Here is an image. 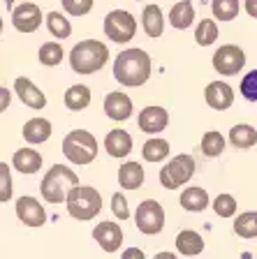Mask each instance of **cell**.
<instances>
[{
    "instance_id": "cell-42",
    "label": "cell",
    "mask_w": 257,
    "mask_h": 259,
    "mask_svg": "<svg viewBox=\"0 0 257 259\" xmlns=\"http://www.w3.org/2000/svg\"><path fill=\"white\" fill-rule=\"evenodd\" d=\"M0 32H3V16H0Z\"/></svg>"
},
{
    "instance_id": "cell-33",
    "label": "cell",
    "mask_w": 257,
    "mask_h": 259,
    "mask_svg": "<svg viewBox=\"0 0 257 259\" xmlns=\"http://www.w3.org/2000/svg\"><path fill=\"white\" fill-rule=\"evenodd\" d=\"M202 151H204V155L218 157L220 153L225 151V137L220 135V132H215V130L206 132V135L202 137Z\"/></svg>"
},
{
    "instance_id": "cell-44",
    "label": "cell",
    "mask_w": 257,
    "mask_h": 259,
    "mask_svg": "<svg viewBox=\"0 0 257 259\" xmlns=\"http://www.w3.org/2000/svg\"><path fill=\"white\" fill-rule=\"evenodd\" d=\"M137 3H141V0H137Z\"/></svg>"
},
{
    "instance_id": "cell-19",
    "label": "cell",
    "mask_w": 257,
    "mask_h": 259,
    "mask_svg": "<svg viewBox=\"0 0 257 259\" xmlns=\"http://www.w3.org/2000/svg\"><path fill=\"white\" fill-rule=\"evenodd\" d=\"M144 169H141L139 162H125L118 167V183L125 190H139L144 185Z\"/></svg>"
},
{
    "instance_id": "cell-17",
    "label": "cell",
    "mask_w": 257,
    "mask_h": 259,
    "mask_svg": "<svg viewBox=\"0 0 257 259\" xmlns=\"http://www.w3.org/2000/svg\"><path fill=\"white\" fill-rule=\"evenodd\" d=\"M23 139L28 141V144L32 146H40L44 144V141H49V137H51V132H54V127H51V123H49L47 118H30L26 125H23Z\"/></svg>"
},
{
    "instance_id": "cell-10",
    "label": "cell",
    "mask_w": 257,
    "mask_h": 259,
    "mask_svg": "<svg viewBox=\"0 0 257 259\" xmlns=\"http://www.w3.org/2000/svg\"><path fill=\"white\" fill-rule=\"evenodd\" d=\"M44 21V14L35 3H21L12 10V23L19 32H35Z\"/></svg>"
},
{
    "instance_id": "cell-22",
    "label": "cell",
    "mask_w": 257,
    "mask_h": 259,
    "mask_svg": "<svg viewBox=\"0 0 257 259\" xmlns=\"http://www.w3.org/2000/svg\"><path fill=\"white\" fill-rule=\"evenodd\" d=\"M230 144L234 146V148H239V151L252 148V146L257 144V130L246 123L234 125V127L230 130Z\"/></svg>"
},
{
    "instance_id": "cell-26",
    "label": "cell",
    "mask_w": 257,
    "mask_h": 259,
    "mask_svg": "<svg viewBox=\"0 0 257 259\" xmlns=\"http://www.w3.org/2000/svg\"><path fill=\"white\" fill-rule=\"evenodd\" d=\"M181 206L190 213H199L209 206V192L204 188H186L181 194Z\"/></svg>"
},
{
    "instance_id": "cell-9",
    "label": "cell",
    "mask_w": 257,
    "mask_h": 259,
    "mask_svg": "<svg viewBox=\"0 0 257 259\" xmlns=\"http://www.w3.org/2000/svg\"><path fill=\"white\" fill-rule=\"evenodd\" d=\"M246 65V54L236 44H223L213 54V70L223 76L239 74Z\"/></svg>"
},
{
    "instance_id": "cell-39",
    "label": "cell",
    "mask_w": 257,
    "mask_h": 259,
    "mask_svg": "<svg viewBox=\"0 0 257 259\" xmlns=\"http://www.w3.org/2000/svg\"><path fill=\"white\" fill-rule=\"evenodd\" d=\"M10 102H12V93L7 91L5 86H0V113H3V111H7V107H10Z\"/></svg>"
},
{
    "instance_id": "cell-5",
    "label": "cell",
    "mask_w": 257,
    "mask_h": 259,
    "mask_svg": "<svg viewBox=\"0 0 257 259\" xmlns=\"http://www.w3.org/2000/svg\"><path fill=\"white\" fill-rule=\"evenodd\" d=\"M63 153L72 164H91L97 157V139L86 130H72L63 139Z\"/></svg>"
},
{
    "instance_id": "cell-21",
    "label": "cell",
    "mask_w": 257,
    "mask_h": 259,
    "mask_svg": "<svg viewBox=\"0 0 257 259\" xmlns=\"http://www.w3.org/2000/svg\"><path fill=\"white\" fill-rule=\"evenodd\" d=\"M141 26H144V32L149 37L158 39L165 30V16H162V10L158 5H146L144 12H141Z\"/></svg>"
},
{
    "instance_id": "cell-6",
    "label": "cell",
    "mask_w": 257,
    "mask_h": 259,
    "mask_svg": "<svg viewBox=\"0 0 257 259\" xmlns=\"http://www.w3.org/2000/svg\"><path fill=\"white\" fill-rule=\"evenodd\" d=\"M195 174V160L193 155L188 153H181V155L171 157L165 167L160 169V183L165 185L167 190H176L181 188L183 183H188Z\"/></svg>"
},
{
    "instance_id": "cell-37",
    "label": "cell",
    "mask_w": 257,
    "mask_h": 259,
    "mask_svg": "<svg viewBox=\"0 0 257 259\" xmlns=\"http://www.w3.org/2000/svg\"><path fill=\"white\" fill-rule=\"evenodd\" d=\"M241 95L248 102H257V70H250L241 79Z\"/></svg>"
},
{
    "instance_id": "cell-28",
    "label": "cell",
    "mask_w": 257,
    "mask_h": 259,
    "mask_svg": "<svg viewBox=\"0 0 257 259\" xmlns=\"http://www.w3.org/2000/svg\"><path fill=\"white\" fill-rule=\"evenodd\" d=\"M44 21H47L49 32H51L56 39H65V37H70L72 35V23L67 21L60 12H49Z\"/></svg>"
},
{
    "instance_id": "cell-15",
    "label": "cell",
    "mask_w": 257,
    "mask_h": 259,
    "mask_svg": "<svg viewBox=\"0 0 257 259\" xmlns=\"http://www.w3.org/2000/svg\"><path fill=\"white\" fill-rule=\"evenodd\" d=\"M137 123H139L141 132L158 135V132H162V130L167 127V123H169V113H167V109H162V107H144Z\"/></svg>"
},
{
    "instance_id": "cell-43",
    "label": "cell",
    "mask_w": 257,
    "mask_h": 259,
    "mask_svg": "<svg viewBox=\"0 0 257 259\" xmlns=\"http://www.w3.org/2000/svg\"><path fill=\"white\" fill-rule=\"evenodd\" d=\"M5 3H7V5H12V3H16V0H5Z\"/></svg>"
},
{
    "instance_id": "cell-18",
    "label": "cell",
    "mask_w": 257,
    "mask_h": 259,
    "mask_svg": "<svg viewBox=\"0 0 257 259\" xmlns=\"http://www.w3.org/2000/svg\"><path fill=\"white\" fill-rule=\"evenodd\" d=\"M12 167L19 174H38L42 169V155L35 148H21L12 157Z\"/></svg>"
},
{
    "instance_id": "cell-12",
    "label": "cell",
    "mask_w": 257,
    "mask_h": 259,
    "mask_svg": "<svg viewBox=\"0 0 257 259\" xmlns=\"http://www.w3.org/2000/svg\"><path fill=\"white\" fill-rule=\"evenodd\" d=\"M93 238H95V243H100V248L104 252H116L123 243V229L116 222H100L93 227Z\"/></svg>"
},
{
    "instance_id": "cell-14",
    "label": "cell",
    "mask_w": 257,
    "mask_h": 259,
    "mask_svg": "<svg viewBox=\"0 0 257 259\" xmlns=\"http://www.w3.org/2000/svg\"><path fill=\"white\" fill-rule=\"evenodd\" d=\"M14 93H16V97L30 109H38L40 111V109L47 107V95H44L30 79H26V76H16L14 79Z\"/></svg>"
},
{
    "instance_id": "cell-40",
    "label": "cell",
    "mask_w": 257,
    "mask_h": 259,
    "mask_svg": "<svg viewBox=\"0 0 257 259\" xmlns=\"http://www.w3.org/2000/svg\"><path fill=\"white\" fill-rule=\"evenodd\" d=\"M243 7H246V12L252 16V19H257V0H246Z\"/></svg>"
},
{
    "instance_id": "cell-20",
    "label": "cell",
    "mask_w": 257,
    "mask_h": 259,
    "mask_svg": "<svg viewBox=\"0 0 257 259\" xmlns=\"http://www.w3.org/2000/svg\"><path fill=\"white\" fill-rule=\"evenodd\" d=\"M104 148L112 157H128V153L132 151V137L125 130H112L104 139Z\"/></svg>"
},
{
    "instance_id": "cell-29",
    "label": "cell",
    "mask_w": 257,
    "mask_h": 259,
    "mask_svg": "<svg viewBox=\"0 0 257 259\" xmlns=\"http://www.w3.org/2000/svg\"><path fill=\"white\" fill-rule=\"evenodd\" d=\"M234 232L241 238H255L257 236V213L246 210L234 220Z\"/></svg>"
},
{
    "instance_id": "cell-38",
    "label": "cell",
    "mask_w": 257,
    "mask_h": 259,
    "mask_svg": "<svg viewBox=\"0 0 257 259\" xmlns=\"http://www.w3.org/2000/svg\"><path fill=\"white\" fill-rule=\"evenodd\" d=\"M112 213L116 215V220H128L130 218V208H128V199L123 192H116L112 197Z\"/></svg>"
},
{
    "instance_id": "cell-8",
    "label": "cell",
    "mask_w": 257,
    "mask_h": 259,
    "mask_svg": "<svg viewBox=\"0 0 257 259\" xmlns=\"http://www.w3.org/2000/svg\"><path fill=\"white\" fill-rule=\"evenodd\" d=\"M134 220H137V227H139L141 234L153 236V234H160L162 227H165V210L156 199H146L137 206Z\"/></svg>"
},
{
    "instance_id": "cell-13",
    "label": "cell",
    "mask_w": 257,
    "mask_h": 259,
    "mask_svg": "<svg viewBox=\"0 0 257 259\" xmlns=\"http://www.w3.org/2000/svg\"><path fill=\"white\" fill-rule=\"evenodd\" d=\"M204 100L215 111H225L234 104V91H232L227 81H211L206 91H204Z\"/></svg>"
},
{
    "instance_id": "cell-1",
    "label": "cell",
    "mask_w": 257,
    "mask_h": 259,
    "mask_svg": "<svg viewBox=\"0 0 257 259\" xmlns=\"http://www.w3.org/2000/svg\"><path fill=\"white\" fill-rule=\"evenodd\" d=\"M114 76L121 86L139 88L151 76V56L144 49H128L121 51L114 60Z\"/></svg>"
},
{
    "instance_id": "cell-7",
    "label": "cell",
    "mask_w": 257,
    "mask_h": 259,
    "mask_svg": "<svg viewBox=\"0 0 257 259\" xmlns=\"http://www.w3.org/2000/svg\"><path fill=\"white\" fill-rule=\"evenodd\" d=\"M137 32V21L134 16L125 10H114L104 16V35L116 44H125L134 37Z\"/></svg>"
},
{
    "instance_id": "cell-41",
    "label": "cell",
    "mask_w": 257,
    "mask_h": 259,
    "mask_svg": "<svg viewBox=\"0 0 257 259\" xmlns=\"http://www.w3.org/2000/svg\"><path fill=\"white\" fill-rule=\"evenodd\" d=\"M123 257H125V259H130V257L144 259V252H141V250H134V248H130V250H125V252H123Z\"/></svg>"
},
{
    "instance_id": "cell-2",
    "label": "cell",
    "mask_w": 257,
    "mask_h": 259,
    "mask_svg": "<svg viewBox=\"0 0 257 259\" xmlns=\"http://www.w3.org/2000/svg\"><path fill=\"white\" fill-rule=\"evenodd\" d=\"M109 60V47L100 39H81L70 51V67L77 74H95Z\"/></svg>"
},
{
    "instance_id": "cell-31",
    "label": "cell",
    "mask_w": 257,
    "mask_h": 259,
    "mask_svg": "<svg viewBox=\"0 0 257 259\" xmlns=\"http://www.w3.org/2000/svg\"><path fill=\"white\" fill-rule=\"evenodd\" d=\"M63 56H65V51H63V47H60L58 42H44L42 47H40V51H38L40 63L47 65V67H56V65H60Z\"/></svg>"
},
{
    "instance_id": "cell-36",
    "label": "cell",
    "mask_w": 257,
    "mask_h": 259,
    "mask_svg": "<svg viewBox=\"0 0 257 259\" xmlns=\"http://www.w3.org/2000/svg\"><path fill=\"white\" fill-rule=\"evenodd\" d=\"M93 3L95 0H60L63 10L67 12L70 16H84L93 10Z\"/></svg>"
},
{
    "instance_id": "cell-35",
    "label": "cell",
    "mask_w": 257,
    "mask_h": 259,
    "mask_svg": "<svg viewBox=\"0 0 257 259\" xmlns=\"http://www.w3.org/2000/svg\"><path fill=\"white\" fill-rule=\"evenodd\" d=\"M12 169L7 162H0V204H5V201L12 199Z\"/></svg>"
},
{
    "instance_id": "cell-27",
    "label": "cell",
    "mask_w": 257,
    "mask_h": 259,
    "mask_svg": "<svg viewBox=\"0 0 257 259\" xmlns=\"http://www.w3.org/2000/svg\"><path fill=\"white\" fill-rule=\"evenodd\" d=\"M141 155H144L146 162H162L167 155H169V141L160 139V137H153V139H149L144 144Z\"/></svg>"
},
{
    "instance_id": "cell-4",
    "label": "cell",
    "mask_w": 257,
    "mask_h": 259,
    "mask_svg": "<svg viewBox=\"0 0 257 259\" xmlns=\"http://www.w3.org/2000/svg\"><path fill=\"white\" fill-rule=\"evenodd\" d=\"M65 204H67V213L75 220H93L102 210V194L91 185H75Z\"/></svg>"
},
{
    "instance_id": "cell-23",
    "label": "cell",
    "mask_w": 257,
    "mask_h": 259,
    "mask_svg": "<svg viewBox=\"0 0 257 259\" xmlns=\"http://www.w3.org/2000/svg\"><path fill=\"white\" fill-rule=\"evenodd\" d=\"M176 248H178V254L195 257V254H199L204 250V238L197 232H193V229H183L176 236Z\"/></svg>"
},
{
    "instance_id": "cell-3",
    "label": "cell",
    "mask_w": 257,
    "mask_h": 259,
    "mask_svg": "<svg viewBox=\"0 0 257 259\" xmlns=\"http://www.w3.org/2000/svg\"><path fill=\"white\" fill-rule=\"evenodd\" d=\"M75 185H79V176L65 164H54L44 174L40 192H42L44 201H49V204H63Z\"/></svg>"
},
{
    "instance_id": "cell-25",
    "label": "cell",
    "mask_w": 257,
    "mask_h": 259,
    "mask_svg": "<svg viewBox=\"0 0 257 259\" xmlns=\"http://www.w3.org/2000/svg\"><path fill=\"white\" fill-rule=\"evenodd\" d=\"M169 21L176 30H186L190 23L195 21V7L190 0H181L169 10Z\"/></svg>"
},
{
    "instance_id": "cell-34",
    "label": "cell",
    "mask_w": 257,
    "mask_h": 259,
    "mask_svg": "<svg viewBox=\"0 0 257 259\" xmlns=\"http://www.w3.org/2000/svg\"><path fill=\"white\" fill-rule=\"evenodd\" d=\"M236 208H239V204H236V199L232 194H218L213 199V210L220 218H234Z\"/></svg>"
},
{
    "instance_id": "cell-11",
    "label": "cell",
    "mask_w": 257,
    "mask_h": 259,
    "mask_svg": "<svg viewBox=\"0 0 257 259\" xmlns=\"http://www.w3.org/2000/svg\"><path fill=\"white\" fill-rule=\"evenodd\" d=\"M16 218L28 227H42L47 222V210L35 197H19L16 199Z\"/></svg>"
},
{
    "instance_id": "cell-30",
    "label": "cell",
    "mask_w": 257,
    "mask_h": 259,
    "mask_svg": "<svg viewBox=\"0 0 257 259\" xmlns=\"http://www.w3.org/2000/svg\"><path fill=\"white\" fill-rule=\"evenodd\" d=\"M211 10H213V16L218 21H234L241 5H239V0H213Z\"/></svg>"
},
{
    "instance_id": "cell-32",
    "label": "cell",
    "mask_w": 257,
    "mask_h": 259,
    "mask_svg": "<svg viewBox=\"0 0 257 259\" xmlns=\"http://www.w3.org/2000/svg\"><path fill=\"white\" fill-rule=\"evenodd\" d=\"M195 39H197L199 47H209L218 39V23L211 21V19H202L195 30Z\"/></svg>"
},
{
    "instance_id": "cell-16",
    "label": "cell",
    "mask_w": 257,
    "mask_h": 259,
    "mask_svg": "<svg viewBox=\"0 0 257 259\" xmlns=\"http://www.w3.org/2000/svg\"><path fill=\"white\" fill-rule=\"evenodd\" d=\"M104 113L112 120H128L132 116V100L125 93H109L104 97Z\"/></svg>"
},
{
    "instance_id": "cell-24",
    "label": "cell",
    "mask_w": 257,
    "mask_h": 259,
    "mask_svg": "<svg viewBox=\"0 0 257 259\" xmlns=\"http://www.w3.org/2000/svg\"><path fill=\"white\" fill-rule=\"evenodd\" d=\"M91 104V88L84 83H77L65 91V107L70 111H84Z\"/></svg>"
}]
</instances>
